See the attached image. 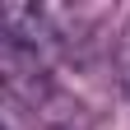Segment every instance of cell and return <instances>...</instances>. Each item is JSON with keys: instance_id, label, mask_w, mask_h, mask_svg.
Wrapping results in <instances>:
<instances>
[]
</instances>
